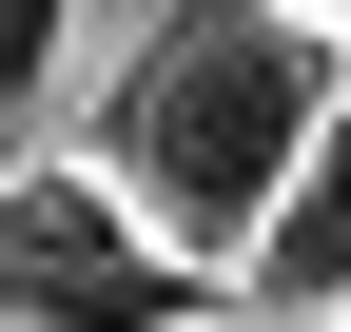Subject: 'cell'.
Returning a JSON list of instances; mask_svg holds the SVG:
<instances>
[{
  "label": "cell",
  "mask_w": 351,
  "mask_h": 332,
  "mask_svg": "<svg viewBox=\"0 0 351 332\" xmlns=\"http://www.w3.org/2000/svg\"><path fill=\"white\" fill-rule=\"evenodd\" d=\"M293 20H332V39H351V0H293Z\"/></svg>",
  "instance_id": "5"
},
{
  "label": "cell",
  "mask_w": 351,
  "mask_h": 332,
  "mask_svg": "<svg viewBox=\"0 0 351 332\" xmlns=\"http://www.w3.org/2000/svg\"><path fill=\"white\" fill-rule=\"evenodd\" d=\"M59 20H78V0H0V137H20L39 78H59Z\"/></svg>",
  "instance_id": "4"
},
{
  "label": "cell",
  "mask_w": 351,
  "mask_h": 332,
  "mask_svg": "<svg viewBox=\"0 0 351 332\" xmlns=\"http://www.w3.org/2000/svg\"><path fill=\"white\" fill-rule=\"evenodd\" d=\"M234 294L176 274L78 156H0V332H215Z\"/></svg>",
  "instance_id": "2"
},
{
  "label": "cell",
  "mask_w": 351,
  "mask_h": 332,
  "mask_svg": "<svg viewBox=\"0 0 351 332\" xmlns=\"http://www.w3.org/2000/svg\"><path fill=\"white\" fill-rule=\"evenodd\" d=\"M215 332H254V313H215Z\"/></svg>",
  "instance_id": "6"
},
{
  "label": "cell",
  "mask_w": 351,
  "mask_h": 332,
  "mask_svg": "<svg viewBox=\"0 0 351 332\" xmlns=\"http://www.w3.org/2000/svg\"><path fill=\"white\" fill-rule=\"evenodd\" d=\"M332 98H351V39H332V20H293V0H156L137 59H117L98 117H78V176H98L176 274L234 294Z\"/></svg>",
  "instance_id": "1"
},
{
  "label": "cell",
  "mask_w": 351,
  "mask_h": 332,
  "mask_svg": "<svg viewBox=\"0 0 351 332\" xmlns=\"http://www.w3.org/2000/svg\"><path fill=\"white\" fill-rule=\"evenodd\" d=\"M234 313H254V332H313V313H351V98L313 117V156H293L274 235H254V274H234Z\"/></svg>",
  "instance_id": "3"
},
{
  "label": "cell",
  "mask_w": 351,
  "mask_h": 332,
  "mask_svg": "<svg viewBox=\"0 0 351 332\" xmlns=\"http://www.w3.org/2000/svg\"><path fill=\"white\" fill-rule=\"evenodd\" d=\"M313 332H351V313H313Z\"/></svg>",
  "instance_id": "7"
}]
</instances>
